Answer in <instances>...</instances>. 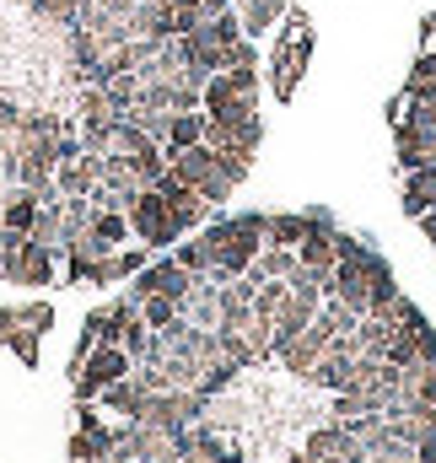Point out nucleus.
I'll return each mask as SVG.
<instances>
[{"label":"nucleus","instance_id":"16","mask_svg":"<svg viewBox=\"0 0 436 463\" xmlns=\"http://www.w3.org/2000/svg\"><path fill=\"white\" fill-rule=\"evenodd\" d=\"M103 98H109V109H113V114H129V109H135V98H140V76H135V71L113 76L109 87H103Z\"/></svg>","mask_w":436,"mask_h":463},{"label":"nucleus","instance_id":"19","mask_svg":"<svg viewBox=\"0 0 436 463\" xmlns=\"http://www.w3.org/2000/svg\"><path fill=\"white\" fill-rule=\"evenodd\" d=\"M415 345H421V366H436V335H431V324L415 335Z\"/></svg>","mask_w":436,"mask_h":463},{"label":"nucleus","instance_id":"9","mask_svg":"<svg viewBox=\"0 0 436 463\" xmlns=\"http://www.w3.org/2000/svg\"><path fill=\"white\" fill-rule=\"evenodd\" d=\"M98 173H103V156L81 151V156H71V162L54 167V184H60V194H92L98 189Z\"/></svg>","mask_w":436,"mask_h":463},{"label":"nucleus","instance_id":"21","mask_svg":"<svg viewBox=\"0 0 436 463\" xmlns=\"http://www.w3.org/2000/svg\"><path fill=\"white\" fill-rule=\"evenodd\" d=\"M146 5H178V0H146Z\"/></svg>","mask_w":436,"mask_h":463},{"label":"nucleus","instance_id":"1","mask_svg":"<svg viewBox=\"0 0 436 463\" xmlns=\"http://www.w3.org/2000/svg\"><path fill=\"white\" fill-rule=\"evenodd\" d=\"M200 237L211 242V253H216V280H237V275H248V264L259 259V248H264V211H242V216H221V222H205Z\"/></svg>","mask_w":436,"mask_h":463},{"label":"nucleus","instance_id":"11","mask_svg":"<svg viewBox=\"0 0 436 463\" xmlns=\"http://www.w3.org/2000/svg\"><path fill=\"white\" fill-rule=\"evenodd\" d=\"M297 264H302V259H297V248H275V242H264V248H259V259L248 264V275H253V280H291V275H297Z\"/></svg>","mask_w":436,"mask_h":463},{"label":"nucleus","instance_id":"20","mask_svg":"<svg viewBox=\"0 0 436 463\" xmlns=\"http://www.w3.org/2000/svg\"><path fill=\"white\" fill-rule=\"evenodd\" d=\"M92 5H98V11H109V16H129L140 0H92Z\"/></svg>","mask_w":436,"mask_h":463},{"label":"nucleus","instance_id":"4","mask_svg":"<svg viewBox=\"0 0 436 463\" xmlns=\"http://www.w3.org/2000/svg\"><path fill=\"white\" fill-rule=\"evenodd\" d=\"M129 372H135V361H129L124 345H92L76 361V399H98L109 383L129 377Z\"/></svg>","mask_w":436,"mask_h":463},{"label":"nucleus","instance_id":"10","mask_svg":"<svg viewBox=\"0 0 436 463\" xmlns=\"http://www.w3.org/2000/svg\"><path fill=\"white\" fill-rule=\"evenodd\" d=\"M232 5H237V16H242V38L270 33V27L291 11V0H232Z\"/></svg>","mask_w":436,"mask_h":463},{"label":"nucleus","instance_id":"15","mask_svg":"<svg viewBox=\"0 0 436 463\" xmlns=\"http://www.w3.org/2000/svg\"><path fill=\"white\" fill-rule=\"evenodd\" d=\"M297 259H302L308 269H334V222L308 232V237L297 242Z\"/></svg>","mask_w":436,"mask_h":463},{"label":"nucleus","instance_id":"2","mask_svg":"<svg viewBox=\"0 0 436 463\" xmlns=\"http://www.w3.org/2000/svg\"><path fill=\"white\" fill-rule=\"evenodd\" d=\"M129 232H135V242H146L151 253H167L184 232H178V222H173V205L146 184V189H135V200H129Z\"/></svg>","mask_w":436,"mask_h":463},{"label":"nucleus","instance_id":"6","mask_svg":"<svg viewBox=\"0 0 436 463\" xmlns=\"http://www.w3.org/2000/svg\"><path fill=\"white\" fill-rule=\"evenodd\" d=\"M308 383H313V388H324V393H345V388H355V355H345V350L328 345L324 355L313 361Z\"/></svg>","mask_w":436,"mask_h":463},{"label":"nucleus","instance_id":"13","mask_svg":"<svg viewBox=\"0 0 436 463\" xmlns=\"http://www.w3.org/2000/svg\"><path fill=\"white\" fill-rule=\"evenodd\" d=\"M200 140H205V109H189V114L167 118V140H162V151H189V146H200Z\"/></svg>","mask_w":436,"mask_h":463},{"label":"nucleus","instance_id":"5","mask_svg":"<svg viewBox=\"0 0 436 463\" xmlns=\"http://www.w3.org/2000/svg\"><path fill=\"white\" fill-rule=\"evenodd\" d=\"M308 54H313V27L297 22V33L280 38V43H275V60H270V87H275V98H291V92H297Z\"/></svg>","mask_w":436,"mask_h":463},{"label":"nucleus","instance_id":"17","mask_svg":"<svg viewBox=\"0 0 436 463\" xmlns=\"http://www.w3.org/2000/svg\"><path fill=\"white\" fill-rule=\"evenodd\" d=\"M200 33H205L211 43H221V49H226V43H237V38H242V16H237V5H232V11H221V16H211V22H200Z\"/></svg>","mask_w":436,"mask_h":463},{"label":"nucleus","instance_id":"18","mask_svg":"<svg viewBox=\"0 0 436 463\" xmlns=\"http://www.w3.org/2000/svg\"><path fill=\"white\" fill-rule=\"evenodd\" d=\"M135 307H140V318H146L151 329H167V324L178 318V302H173V297H140Z\"/></svg>","mask_w":436,"mask_h":463},{"label":"nucleus","instance_id":"7","mask_svg":"<svg viewBox=\"0 0 436 463\" xmlns=\"http://www.w3.org/2000/svg\"><path fill=\"white\" fill-rule=\"evenodd\" d=\"M328 340H334L328 329H318V324H308V329H302V340H291V345H286V350H275V355H280V366H286V372L308 377V372H313V361H318V355L328 350Z\"/></svg>","mask_w":436,"mask_h":463},{"label":"nucleus","instance_id":"14","mask_svg":"<svg viewBox=\"0 0 436 463\" xmlns=\"http://www.w3.org/2000/svg\"><path fill=\"white\" fill-rule=\"evenodd\" d=\"M436 205V167L404 173V216H426Z\"/></svg>","mask_w":436,"mask_h":463},{"label":"nucleus","instance_id":"22","mask_svg":"<svg viewBox=\"0 0 436 463\" xmlns=\"http://www.w3.org/2000/svg\"><path fill=\"white\" fill-rule=\"evenodd\" d=\"M0 237H5V222H0Z\"/></svg>","mask_w":436,"mask_h":463},{"label":"nucleus","instance_id":"12","mask_svg":"<svg viewBox=\"0 0 436 463\" xmlns=\"http://www.w3.org/2000/svg\"><path fill=\"white\" fill-rule=\"evenodd\" d=\"M33 216H38V194L22 189V184H11L5 200H0V222H5V232H33Z\"/></svg>","mask_w":436,"mask_h":463},{"label":"nucleus","instance_id":"8","mask_svg":"<svg viewBox=\"0 0 436 463\" xmlns=\"http://www.w3.org/2000/svg\"><path fill=\"white\" fill-rule=\"evenodd\" d=\"M146 393H151V388L129 372V377H118V383H109V388L98 393V410H103V415H124V420H135L140 404H146Z\"/></svg>","mask_w":436,"mask_h":463},{"label":"nucleus","instance_id":"3","mask_svg":"<svg viewBox=\"0 0 436 463\" xmlns=\"http://www.w3.org/2000/svg\"><path fill=\"white\" fill-rule=\"evenodd\" d=\"M189 291H194V275H189L173 253H162V259H151L140 275H129V291H124V297H129V302H140V297H173V302L184 307Z\"/></svg>","mask_w":436,"mask_h":463}]
</instances>
